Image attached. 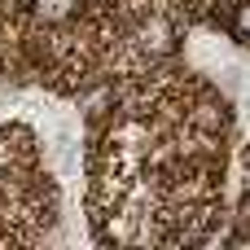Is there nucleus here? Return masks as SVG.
<instances>
[{"label": "nucleus", "instance_id": "1", "mask_svg": "<svg viewBox=\"0 0 250 250\" xmlns=\"http://www.w3.org/2000/svg\"><path fill=\"white\" fill-rule=\"evenodd\" d=\"M141 48H145V53H154V57L171 53V48H176V26H171L163 13H154L149 22H141Z\"/></svg>", "mask_w": 250, "mask_h": 250}, {"label": "nucleus", "instance_id": "2", "mask_svg": "<svg viewBox=\"0 0 250 250\" xmlns=\"http://www.w3.org/2000/svg\"><path fill=\"white\" fill-rule=\"evenodd\" d=\"M189 123H193V127H202V132H220V127L229 123V110H224V101L207 97V101H198V105L189 110Z\"/></svg>", "mask_w": 250, "mask_h": 250}, {"label": "nucleus", "instance_id": "3", "mask_svg": "<svg viewBox=\"0 0 250 250\" xmlns=\"http://www.w3.org/2000/svg\"><path fill=\"white\" fill-rule=\"evenodd\" d=\"M75 9H79V0H35V13L44 22H66Z\"/></svg>", "mask_w": 250, "mask_h": 250}, {"label": "nucleus", "instance_id": "4", "mask_svg": "<svg viewBox=\"0 0 250 250\" xmlns=\"http://www.w3.org/2000/svg\"><path fill=\"white\" fill-rule=\"evenodd\" d=\"M229 35L237 44H250V0H237L233 4V18H229Z\"/></svg>", "mask_w": 250, "mask_h": 250}]
</instances>
